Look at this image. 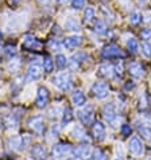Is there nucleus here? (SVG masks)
Returning <instances> with one entry per match:
<instances>
[{"instance_id":"nucleus-14","label":"nucleus","mask_w":151,"mask_h":160,"mask_svg":"<svg viewBox=\"0 0 151 160\" xmlns=\"http://www.w3.org/2000/svg\"><path fill=\"white\" fill-rule=\"evenodd\" d=\"M31 156L38 159V160H45L47 158V151L43 145L35 144V145H33V148H31Z\"/></svg>"},{"instance_id":"nucleus-42","label":"nucleus","mask_w":151,"mask_h":160,"mask_svg":"<svg viewBox=\"0 0 151 160\" xmlns=\"http://www.w3.org/2000/svg\"><path fill=\"white\" fill-rule=\"evenodd\" d=\"M4 51H6V54H8V55H14L16 52V47L15 46H7L4 48Z\"/></svg>"},{"instance_id":"nucleus-7","label":"nucleus","mask_w":151,"mask_h":160,"mask_svg":"<svg viewBox=\"0 0 151 160\" xmlns=\"http://www.w3.org/2000/svg\"><path fill=\"white\" fill-rule=\"evenodd\" d=\"M128 149L132 155L135 156H140L144 151V147H143V141L140 140V137L138 136H132L130 141H128Z\"/></svg>"},{"instance_id":"nucleus-5","label":"nucleus","mask_w":151,"mask_h":160,"mask_svg":"<svg viewBox=\"0 0 151 160\" xmlns=\"http://www.w3.org/2000/svg\"><path fill=\"white\" fill-rule=\"evenodd\" d=\"M103 117L104 120L111 125H113L115 122H116L117 120V112H116V108H115V105L112 102H109V104H105L104 108H103Z\"/></svg>"},{"instance_id":"nucleus-33","label":"nucleus","mask_w":151,"mask_h":160,"mask_svg":"<svg viewBox=\"0 0 151 160\" xmlns=\"http://www.w3.org/2000/svg\"><path fill=\"white\" fill-rule=\"evenodd\" d=\"M84 18L86 22H91L95 18V8L93 7H86V10L84 11Z\"/></svg>"},{"instance_id":"nucleus-32","label":"nucleus","mask_w":151,"mask_h":160,"mask_svg":"<svg viewBox=\"0 0 151 160\" xmlns=\"http://www.w3.org/2000/svg\"><path fill=\"white\" fill-rule=\"evenodd\" d=\"M95 31L97 34H104L105 31H107V26L103 20H97L96 22V24H95Z\"/></svg>"},{"instance_id":"nucleus-12","label":"nucleus","mask_w":151,"mask_h":160,"mask_svg":"<svg viewBox=\"0 0 151 160\" xmlns=\"http://www.w3.org/2000/svg\"><path fill=\"white\" fill-rule=\"evenodd\" d=\"M128 72L132 77L135 78H142L144 75V68L143 65H140L139 62H131L130 65H128Z\"/></svg>"},{"instance_id":"nucleus-34","label":"nucleus","mask_w":151,"mask_h":160,"mask_svg":"<svg viewBox=\"0 0 151 160\" xmlns=\"http://www.w3.org/2000/svg\"><path fill=\"white\" fill-rule=\"evenodd\" d=\"M61 46L62 44L57 41V39H50V41H49V47H50V50H53V51H60Z\"/></svg>"},{"instance_id":"nucleus-31","label":"nucleus","mask_w":151,"mask_h":160,"mask_svg":"<svg viewBox=\"0 0 151 160\" xmlns=\"http://www.w3.org/2000/svg\"><path fill=\"white\" fill-rule=\"evenodd\" d=\"M140 22H142V14H140L139 11H134L130 15V23L136 26V24H139Z\"/></svg>"},{"instance_id":"nucleus-9","label":"nucleus","mask_w":151,"mask_h":160,"mask_svg":"<svg viewBox=\"0 0 151 160\" xmlns=\"http://www.w3.org/2000/svg\"><path fill=\"white\" fill-rule=\"evenodd\" d=\"M92 148L89 145H80L77 148L73 149V155L76 159L78 160H88L92 158Z\"/></svg>"},{"instance_id":"nucleus-16","label":"nucleus","mask_w":151,"mask_h":160,"mask_svg":"<svg viewBox=\"0 0 151 160\" xmlns=\"http://www.w3.org/2000/svg\"><path fill=\"white\" fill-rule=\"evenodd\" d=\"M72 101L76 106H84L85 105V94H84V92L81 89H76V90L72 93Z\"/></svg>"},{"instance_id":"nucleus-3","label":"nucleus","mask_w":151,"mask_h":160,"mask_svg":"<svg viewBox=\"0 0 151 160\" xmlns=\"http://www.w3.org/2000/svg\"><path fill=\"white\" fill-rule=\"evenodd\" d=\"M92 93L97 100H104L109 96V86L107 82H95L92 86Z\"/></svg>"},{"instance_id":"nucleus-8","label":"nucleus","mask_w":151,"mask_h":160,"mask_svg":"<svg viewBox=\"0 0 151 160\" xmlns=\"http://www.w3.org/2000/svg\"><path fill=\"white\" fill-rule=\"evenodd\" d=\"M49 98H50V94H49V90L46 86H39L37 90V102L38 108H45V106L49 104Z\"/></svg>"},{"instance_id":"nucleus-45","label":"nucleus","mask_w":151,"mask_h":160,"mask_svg":"<svg viewBox=\"0 0 151 160\" xmlns=\"http://www.w3.org/2000/svg\"><path fill=\"white\" fill-rule=\"evenodd\" d=\"M2 38H3V32H2V30H0V41H2Z\"/></svg>"},{"instance_id":"nucleus-35","label":"nucleus","mask_w":151,"mask_h":160,"mask_svg":"<svg viewBox=\"0 0 151 160\" xmlns=\"http://www.w3.org/2000/svg\"><path fill=\"white\" fill-rule=\"evenodd\" d=\"M30 141H31V136H29V135H23V136L20 137V145H19V149H24L26 147L30 144Z\"/></svg>"},{"instance_id":"nucleus-21","label":"nucleus","mask_w":151,"mask_h":160,"mask_svg":"<svg viewBox=\"0 0 151 160\" xmlns=\"http://www.w3.org/2000/svg\"><path fill=\"white\" fill-rule=\"evenodd\" d=\"M136 128L144 139L151 140V127H148L147 124H143V122H136Z\"/></svg>"},{"instance_id":"nucleus-24","label":"nucleus","mask_w":151,"mask_h":160,"mask_svg":"<svg viewBox=\"0 0 151 160\" xmlns=\"http://www.w3.org/2000/svg\"><path fill=\"white\" fill-rule=\"evenodd\" d=\"M73 137L77 140H81V141H85L86 140V135H85V131L82 129L80 125H76L73 128Z\"/></svg>"},{"instance_id":"nucleus-1","label":"nucleus","mask_w":151,"mask_h":160,"mask_svg":"<svg viewBox=\"0 0 151 160\" xmlns=\"http://www.w3.org/2000/svg\"><path fill=\"white\" fill-rule=\"evenodd\" d=\"M51 82H53V85H55L62 92H68L72 88V77H70L69 73H60L54 75Z\"/></svg>"},{"instance_id":"nucleus-43","label":"nucleus","mask_w":151,"mask_h":160,"mask_svg":"<svg viewBox=\"0 0 151 160\" xmlns=\"http://www.w3.org/2000/svg\"><path fill=\"white\" fill-rule=\"evenodd\" d=\"M41 4H43V6H47V4H50L51 3V0H38Z\"/></svg>"},{"instance_id":"nucleus-48","label":"nucleus","mask_w":151,"mask_h":160,"mask_svg":"<svg viewBox=\"0 0 151 160\" xmlns=\"http://www.w3.org/2000/svg\"><path fill=\"white\" fill-rule=\"evenodd\" d=\"M150 89H151V82H150Z\"/></svg>"},{"instance_id":"nucleus-11","label":"nucleus","mask_w":151,"mask_h":160,"mask_svg":"<svg viewBox=\"0 0 151 160\" xmlns=\"http://www.w3.org/2000/svg\"><path fill=\"white\" fill-rule=\"evenodd\" d=\"M42 75V68L37 63H33L29 66L27 73H26V79L27 81H38Z\"/></svg>"},{"instance_id":"nucleus-47","label":"nucleus","mask_w":151,"mask_h":160,"mask_svg":"<svg viewBox=\"0 0 151 160\" xmlns=\"http://www.w3.org/2000/svg\"><path fill=\"white\" fill-rule=\"evenodd\" d=\"M115 160H123L122 158H116V159H115Z\"/></svg>"},{"instance_id":"nucleus-30","label":"nucleus","mask_w":151,"mask_h":160,"mask_svg":"<svg viewBox=\"0 0 151 160\" xmlns=\"http://www.w3.org/2000/svg\"><path fill=\"white\" fill-rule=\"evenodd\" d=\"M19 145H20V137L19 136H11L8 139V147L11 149H19Z\"/></svg>"},{"instance_id":"nucleus-41","label":"nucleus","mask_w":151,"mask_h":160,"mask_svg":"<svg viewBox=\"0 0 151 160\" xmlns=\"http://www.w3.org/2000/svg\"><path fill=\"white\" fill-rule=\"evenodd\" d=\"M140 35H142V38L143 39H150L151 38V30L150 28H143L142 30V32H140Z\"/></svg>"},{"instance_id":"nucleus-25","label":"nucleus","mask_w":151,"mask_h":160,"mask_svg":"<svg viewBox=\"0 0 151 160\" xmlns=\"http://www.w3.org/2000/svg\"><path fill=\"white\" fill-rule=\"evenodd\" d=\"M73 120V113L70 108H65L64 109V116H62V125H68L69 122H72Z\"/></svg>"},{"instance_id":"nucleus-23","label":"nucleus","mask_w":151,"mask_h":160,"mask_svg":"<svg viewBox=\"0 0 151 160\" xmlns=\"http://www.w3.org/2000/svg\"><path fill=\"white\" fill-rule=\"evenodd\" d=\"M65 27L68 30H70V31H78L80 30V22L76 19V18L70 16L65 20Z\"/></svg>"},{"instance_id":"nucleus-6","label":"nucleus","mask_w":151,"mask_h":160,"mask_svg":"<svg viewBox=\"0 0 151 160\" xmlns=\"http://www.w3.org/2000/svg\"><path fill=\"white\" fill-rule=\"evenodd\" d=\"M101 55L104 57V58H124L126 54L122 51L120 47H117L116 44H108V46L104 47V50L101 51Z\"/></svg>"},{"instance_id":"nucleus-46","label":"nucleus","mask_w":151,"mask_h":160,"mask_svg":"<svg viewBox=\"0 0 151 160\" xmlns=\"http://www.w3.org/2000/svg\"><path fill=\"white\" fill-rule=\"evenodd\" d=\"M138 2H139V3H142V4H143V3L146 2V0H138Z\"/></svg>"},{"instance_id":"nucleus-10","label":"nucleus","mask_w":151,"mask_h":160,"mask_svg":"<svg viewBox=\"0 0 151 160\" xmlns=\"http://www.w3.org/2000/svg\"><path fill=\"white\" fill-rule=\"evenodd\" d=\"M29 125L37 135H42L43 129H45V121H43L42 116H34L29 120Z\"/></svg>"},{"instance_id":"nucleus-19","label":"nucleus","mask_w":151,"mask_h":160,"mask_svg":"<svg viewBox=\"0 0 151 160\" xmlns=\"http://www.w3.org/2000/svg\"><path fill=\"white\" fill-rule=\"evenodd\" d=\"M113 74V66L111 63H103L99 66V75H101V77H112Z\"/></svg>"},{"instance_id":"nucleus-28","label":"nucleus","mask_w":151,"mask_h":160,"mask_svg":"<svg viewBox=\"0 0 151 160\" xmlns=\"http://www.w3.org/2000/svg\"><path fill=\"white\" fill-rule=\"evenodd\" d=\"M55 63H57V68L58 69H65L66 65H68V58H66L64 54H58L55 57Z\"/></svg>"},{"instance_id":"nucleus-38","label":"nucleus","mask_w":151,"mask_h":160,"mask_svg":"<svg viewBox=\"0 0 151 160\" xmlns=\"http://www.w3.org/2000/svg\"><path fill=\"white\" fill-rule=\"evenodd\" d=\"M95 160H107V155L101 149H96V152H95Z\"/></svg>"},{"instance_id":"nucleus-4","label":"nucleus","mask_w":151,"mask_h":160,"mask_svg":"<svg viewBox=\"0 0 151 160\" xmlns=\"http://www.w3.org/2000/svg\"><path fill=\"white\" fill-rule=\"evenodd\" d=\"M70 151H72V147H70L69 144L58 143V144L53 145V148H51V156H53V159L60 160L62 158H65L66 155L70 152Z\"/></svg>"},{"instance_id":"nucleus-49","label":"nucleus","mask_w":151,"mask_h":160,"mask_svg":"<svg viewBox=\"0 0 151 160\" xmlns=\"http://www.w3.org/2000/svg\"><path fill=\"white\" fill-rule=\"evenodd\" d=\"M0 52H2V48H0Z\"/></svg>"},{"instance_id":"nucleus-37","label":"nucleus","mask_w":151,"mask_h":160,"mask_svg":"<svg viewBox=\"0 0 151 160\" xmlns=\"http://www.w3.org/2000/svg\"><path fill=\"white\" fill-rule=\"evenodd\" d=\"M113 73H116V75L119 78L123 75V63H122V62H119V63L113 68Z\"/></svg>"},{"instance_id":"nucleus-17","label":"nucleus","mask_w":151,"mask_h":160,"mask_svg":"<svg viewBox=\"0 0 151 160\" xmlns=\"http://www.w3.org/2000/svg\"><path fill=\"white\" fill-rule=\"evenodd\" d=\"M93 136L99 140H103L105 136V125L101 121L93 122Z\"/></svg>"},{"instance_id":"nucleus-36","label":"nucleus","mask_w":151,"mask_h":160,"mask_svg":"<svg viewBox=\"0 0 151 160\" xmlns=\"http://www.w3.org/2000/svg\"><path fill=\"white\" fill-rule=\"evenodd\" d=\"M72 6H73L74 10H81V8L85 6V0H73Z\"/></svg>"},{"instance_id":"nucleus-18","label":"nucleus","mask_w":151,"mask_h":160,"mask_svg":"<svg viewBox=\"0 0 151 160\" xmlns=\"http://www.w3.org/2000/svg\"><path fill=\"white\" fill-rule=\"evenodd\" d=\"M86 54L85 52H82V51H78V52H76L74 55H72V58H70V68L74 69V68H77V66L81 63V62H84L86 59Z\"/></svg>"},{"instance_id":"nucleus-29","label":"nucleus","mask_w":151,"mask_h":160,"mask_svg":"<svg viewBox=\"0 0 151 160\" xmlns=\"http://www.w3.org/2000/svg\"><path fill=\"white\" fill-rule=\"evenodd\" d=\"M42 66H43V70H45L46 73H50L53 70V68H54V62H53V59L50 57H45V59L42 62Z\"/></svg>"},{"instance_id":"nucleus-15","label":"nucleus","mask_w":151,"mask_h":160,"mask_svg":"<svg viewBox=\"0 0 151 160\" xmlns=\"http://www.w3.org/2000/svg\"><path fill=\"white\" fill-rule=\"evenodd\" d=\"M41 46V43L38 42V39L34 37V35H26L24 39H23V47L24 48H29V50H35Z\"/></svg>"},{"instance_id":"nucleus-40","label":"nucleus","mask_w":151,"mask_h":160,"mask_svg":"<svg viewBox=\"0 0 151 160\" xmlns=\"http://www.w3.org/2000/svg\"><path fill=\"white\" fill-rule=\"evenodd\" d=\"M58 133H60V127L57 125V124H54V125L51 127V129H50V136L51 137H57L58 136Z\"/></svg>"},{"instance_id":"nucleus-2","label":"nucleus","mask_w":151,"mask_h":160,"mask_svg":"<svg viewBox=\"0 0 151 160\" xmlns=\"http://www.w3.org/2000/svg\"><path fill=\"white\" fill-rule=\"evenodd\" d=\"M77 116L84 125H89V124L93 122V118H95V108L92 105H85L82 109H80L77 112Z\"/></svg>"},{"instance_id":"nucleus-27","label":"nucleus","mask_w":151,"mask_h":160,"mask_svg":"<svg viewBox=\"0 0 151 160\" xmlns=\"http://www.w3.org/2000/svg\"><path fill=\"white\" fill-rule=\"evenodd\" d=\"M127 47H128V50H130L132 54H136L138 48H139V43H138V41L135 38H130L127 41Z\"/></svg>"},{"instance_id":"nucleus-20","label":"nucleus","mask_w":151,"mask_h":160,"mask_svg":"<svg viewBox=\"0 0 151 160\" xmlns=\"http://www.w3.org/2000/svg\"><path fill=\"white\" fill-rule=\"evenodd\" d=\"M4 124H6L8 129H15V128H18V124H19V117L16 114H8L4 118Z\"/></svg>"},{"instance_id":"nucleus-26","label":"nucleus","mask_w":151,"mask_h":160,"mask_svg":"<svg viewBox=\"0 0 151 160\" xmlns=\"http://www.w3.org/2000/svg\"><path fill=\"white\" fill-rule=\"evenodd\" d=\"M140 50H142V54H143L146 58H151V43L150 42H147V41L142 42Z\"/></svg>"},{"instance_id":"nucleus-22","label":"nucleus","mask_w":151,"mask_h":160,"mask_svg":"<svg viewBox=\"0 0 151 160\" xmlns=\"http://www.w3.org/2000/svg\"><path fill=\"white\" fill-rule=\"evenodd\" d=\"M20 66H22V61L19 58H12L10 62H8L7 68H8V70H10V73L16 74L20 70Z\"/></svg>"},{"instance_id":"nucleus-39","label":"nucleus","mask_w":151,"mask_h":160,"mask_svg":"<svg viewBox=\"0 0 151 160\" xmlns=\"http://www.w3.org/2000/svg\"><path fill=\"white\" fill-rule=\"evenodd\" d=\"M131 127L128 125V124H124V125H122V133L124 136H130L131 135Z\"/></svg>"},{"instance_id":"nucleus-13","label":"nucleus","mask_w":151,"mask_h":160,"mask_svg":"<svg viewBox=\"0 0 151 160\" xmlns=\"http://www.w3.org/2000/svg\"><path fill=\"white\" fill-rule=\"evenodd\" d=\"M81 43H82L81 35H72V37H69V38H65L64 46H65V48H68V50H72V48L78 47Z\"/></svg>"},{"instance_id":"nucleus-44","label":"nucleus","mask_w":151,"mask_h":160,"mask_svg":"<svg viewBox=\"0 0 151 160\" xmlns=\"http://www.w3.org/2000/svg\"><path fill=\"white\" fill-rule=\"evenodd\" d=\"M10 2H11V3H15V4H16V3H20L22 0H10Z\"/></svg>"}]
</instances>
